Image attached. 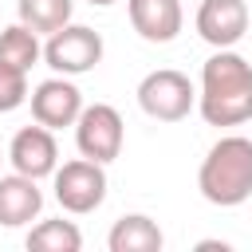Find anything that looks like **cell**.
Wrapping results in <instances>:
<instances>
[{
	"mask_svg": "<svg viewBox=\"0 0 252 252\" xmlns=\"http://www.w3.org/2000/svg\"><path fill=\"white\" fill-rule=\"evenodd\" d=\"M16 12H20V24H28L39 35H51V32H59V28L71 24L75 0H20Z\"/></svg>",
	"mask_w": 252,
	"mask_h": 252,
	"instance_id": "cell-14",
	"label": "cell"
},
{
	"mask_svg": "<svg viewBox=\"0 0 252 252\" xmlns=\"http://www.w3.org/2000/svg\"><path fill=\"white\" fill-rule=\"evenodd\" d=\"M32 98L28 91V71H16V67H4L0 63V114H12L16 106H24Z\"/></svg>",
	"mask_w": 252,
	"mask_h": 252,
	"instance_id": "cell-16",
	"label": "cell"
},
{
	"mask_svg": "<svg viewBox=\"0 0 252 252\" xmlns=\"http://www.w3.org/2000/svg\"><path fill=\"white\" fill-rule=\"evenodd\" d=\"M122 142H126V126H122V114L110 102L83 106V114L75 122V146H79L83 158L110 165L122 154Z\"/></svg>",
	"mask_w": 252,
	"mask_h": 252,
	"instance_id": "cell-6",
	"label": "cell"
},
{
	"mask_svg": "<svg viewBox=\"0 0 252 252\" xmlns=\"http://www.w3.org/2000/svg\"><path fill=\"white\" fill-rule=\"evenodd\" d=\"M197 189L217 209H236L252 197V138L224 134L209 146L197 169Z\"/></svg>",
	"mask_w": 252,
	"mask_h": 252,
	"instance_id": "cell-2",
	"label": "cell"
},
{
	"mask_svg": "<svg viewBox=\"0 0 252 252\" xmlns=\"http://www.w3.org/2000/svg\"><path fill=\"white\" fill-rule=\"evenodd\" d=\"M43 59V47H39V32H32L28 24H8L0 32V63L4 67H16V71H32L35 63Z\"/></svg>",
	"mask_w": 252,
	"mask_h": 252,
	"instance_id": "cell-13",
	"label": "cell"
},
{
	"mask_svg": "<svg viewBox=\"0 0 252 252\" xmlns=\"http://www.w3.org/2000/svg\"><path fill=\"white\" fill-rule=\"evenodd\" d=\"M197 110L209 126H240L252 118V63L232 47H220L201 67Z\"/></svg>",
	"mask_w": 252,
	"mask_h": 252,
	"instance_id": "cell-1",
	"label": "cell"
},
{
	"mask_svg": "<svg viewBox=\"0 0 252 252\" xmlns=\"http://www.w3.org/2000/svg\"><path fill=\"white\" fill-rule=\"evenodd\" d=\"M8 161L16 173H28V177H51L59 169V146H55V130L47 126H24L12 134L8 142Z\"/></svg>",
	"mask_w": 252,
	"mask_h": 252,
	"instance_id": "cell-8",
	"label": "cell"
},
{
	"mask_svg": "<svg viewBox=\"0 0 252 252\" xmlns=\"http://www.w3.org/2000/svg\"><path fill=\"white\" fill-rule=\"evenodd\" d=\"M43 209V193H39V181L28 177V173H8L0 177V224L4 228H20V224H32Z\"/></svg>",
	"mask_w": 252,
	"mask_h": 252,
	"instance_id": "cell-11",
	"label": "cell"
},
{
	"mask_svg": "<svg viewBox=\"0 0 252 252\" xmlns=\"http://www.w3.org/2000/svg\"><path fill=\"white\" fill-rule=\"evenodd\" d=\"M126 12L146 43H173L185 24L181 0H126Z\"/></svg>",
	"mask_w": 252,
	"mask_h": 252,
	"instance_id": "cell-10",
	"label": "cell"
},
{
	"mask_svg": "<svg viewBox=\"0 0 252 252\" xmlns=\"http://www.w3.org/2000/svg\"><path fill=\"white\" fill-rule=\"evenodd\" d=\"M87 4H94V8H110L114 0H87Z\"/></svg>",
	"mask_w": 252,
	"mask_h": 252,
	"instance_id": "cell-17",
	"label": "cell"
},
{
	"mask_svg": "<svg viewBox=\"0 0 252 252\" xmlns=\"http://www.w3.org/2000/svg\"><path fill=\"white\" fill-rule=\"evenodd\" d=\"M165 244L158 220H150L146 213H126L114 220L110 236H106V248L110 252H158Z\"/></svg>",
	"mask_w": 252,
	"mask_h": 252,
	"instance_id": "cell-12",
	"label": "cell"
},
{
	"mask_svg": "<svg viewBox=\"0 0 252 252\" xmlns=\"http://www.w3.org/2000/svg\"><path fill=\"white\" fill-rule=\"evenodd\" d=\"M28 248L32 252H79L83 248V232L75 220H39L32 232H28Z\"/></svg>",
	"mask_w": 252,
	"mask_h": 252,
	"instance_id": "cell-15",
	"label": "cell"
},
{
	"mask_svg": "<svg viewBox=\"0 0 252 252\" xmlns=\"http://www.w3.org/2000/svg\"><path fill=\"white\" fill-rule=\"evenodd\" d=\"M248 0H201L197 8V35L209 47H236L248 32Z\"/></svg>",
	"mask_w": 252,
	"mask_h": 252,
	"instance_id": "cell-9",
	"label": "cell"
},
{
	"mask_svg": "<svg viewBox=\"0 0 252 252\" xmlns=\"http://www.w3.org/2000/svg\"><path fill=\"white\" fill-rule=\"evenodd\" d=\"M0 161H4V158H0Z\"/></svg>",
	"mask_w": 252,
	"mask_h": 252,
	"instance_id": "cell-18",
	"label": "cell"
},
{
	"mask_svg": "<svg viewBox=\"0 0 252 252\" xmlns=\"http://www.w3.org/2000/svg\"><path fill=\"white\" fill-rule=\"evenodd\" d=\"M43 63L55 75H87L102 63V35L87 24H67V28L47 35Z\"/></svg>",
	"mask_w": 252,
	"mask_h": 252,
	"instance_id": "cell-5",
	"label": "cell"
},
{
	"mask_svg": "<svg viewBox=\"0 0 252 252\" xmlns=\"http://www.w3.org/2000/svg\"><path fill=\"white\" fill-rule=\"evenodd\" d=\"M83 114V91L71 83V75H51L32 91V118L47 130L75 126Z\"/></svg>",
	"mask_w": 252,
	"mask_h": 252,
	"instance_id": "cell-7",
	"label": "cell"
},
{
	"mask_svg": "<svg viewBox=\"0 0 252 252\" xmlns=\"http://www.w3.org/2000/svg\"><path fill=\"white\" fill-rule=\"evenodd\" d=\"M138 106L158 122H181L197 106V91H193L189 75H181L173 67H158L138 83Z\"/></svg>",
	"mask_w": 252,
	"mask_h": 252,
	"instance_id": "cell-3",
	"label": "cell"
},
{
	"mask_svg": "<svg viewBox=\"0 0 252 252\" xmlns=\"http://www.w3.org/2000/svg\"><path fill=\"white\" fill-rule=\"evenodd\" d=\"M55 201L63 205V213H94L102 201H106V165L102 161H91V158H75V161H63L55 173Z\"/></svg>",
	"mask_w": 252,
	"mask_h": 252,
	"instance_id": "cell-4",
	"label": "cell"
}]
</instances>
